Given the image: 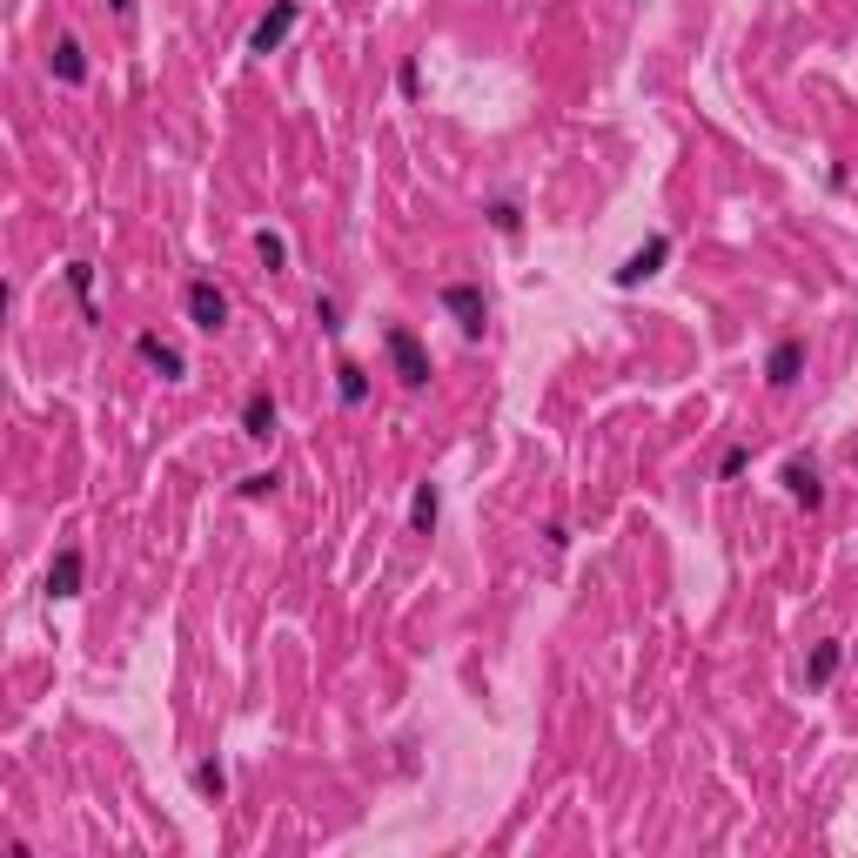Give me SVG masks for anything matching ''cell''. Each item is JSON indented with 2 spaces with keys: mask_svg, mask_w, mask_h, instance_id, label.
<instances>
[{
  "mask_svg": "<svg viewBox=\"0 0 858 858\" xmlns=\"http://www.w3.org/2000/svg\"><path fill=\"white\" fill-rule=\"evenodd\" d=\"M67 289L81 296V315L101 322V309H95V262H67Z\"/></svg>",
  "mask_w": 858,
  "mask_h": 858,
  "instance_id": "14",
  "label": "cell"
},
{
  "mask_svg": "<svg viewBox=\"0 0 858 858\" xmlns=\"http://www.w3.org/2000/svg\"><path fill=\"white\" fill-rule=\"evenodd\" d=\"M443 309L457 315V329H463L470 342L490 329V302H483V289H476V282H443Z\"/></svg>",
  "mask_w": 858,
  "mask_h": 858,
  "instance_id": "5",
  "label": "cell"
},
{
  "mask_svg": "<svg viewBox=\"0 0 858 858\" xmlns=\"http://www.w3.org/2000/svg\"><path fill=\"white\" fill-rule=\"evenodd\" d=\"M744 470H751V450H744V443H731V450L718 457V476H725V483H738Z\"/></svg>",
  "mask_w": 858,
  "mask_h": 858,
  "instance_id": "19",
  "label": "cell"
},
{
  "mask_svg": "<svg viewBox=\"0 0 858 858\" xmlns=\"http://www.w3.org/2000/svg\"><path fill=\"white\" fill-rule=\"evenodd\" d=\"M335 396L350 403V409H356V403H369V376H363L356 363H342V369H335Z\"/></svg>",
  "mask_w": 858,
  "mask_h": 858,
  "instance_id": "17",
  "label": "cell"
},
{
  "mask_svg": "<svg viewBox=\"0 0 858 858\" xmlns=\"http://www.w3.org/2000/svg\"><path fill=\"white\" fill-rule=\"evenodd\" d=\"M182 309H189V322L202 329V335H215V329H228V296L208 282V276H195L189 289H182Z\"/></svg>",
  "mask_w": 858,
  "mask_h": 858,
  "instance_id": "2",
  "label": "cell"
},
{
  "mask_svg": "<svg viewBox=\"0 0 858 858\" xmlns=\"http://www.w3.org/2000/svg\"><path fill=\"white\" fill-rule=\"evenodd\" d=\"M785 496L805 503V510L825 503V483H818V463H812V457H792V463H785Z\"/></svg>",
  "mask_w": 858,
  "mask_h": 858,
  "instance_id": "10",
  "label": "cell"
},
{
  "mask_svg": "<svg viewBox=\"0 0 858 858\" xmlns=\"http://www.w3.org/2000/svg\"><path fill=\"white\" fill-rule=\"evenodd\" d=\"M437 517H443L437 483H416V496H409V530H416V537H437Z\"/></svg>",
  "mask_w": 858,
  "mask_h": 858,
  "instance_id": "13",
  "label": "cell"
},
{
  "mask_svg": "<svg viewBox=\"0 0 858 858\" xmlns=\"http://www.w3.org/2000/svg\"><path fill=\"white\" fill-rule=\"evenodd\" d=\"M242 437L248 443H269L276 437V396L269 389H248L242 396Z\"/></svg>",
  "mask_w": 858,
  "mask_h": 858,
  "instance_id": "9",
  "label": "cell"
},
{
  "mask_svg": "<svg viewBox=\"0 0 858 858\" xmlns=\"http://www.w3.org/2000/svg\"><path fill=\"white\" fill-rule=\"evenodd\" d=\"M108 8H115V14H135V0H108Z\"/></svg>",
  "mask_w": 858,
  "mask_h": 858,
  "instance_id": "23",
  "label": "cell"
},
{
  "mask_svg": "<svg viewBox=\"0 0 858 858\" xmlns=\"http://www.w3.org/2000/svg\"><path fill=\"white\" fill-rule=\"evenodd\" d=\"M851 470H858V450H851Z\"/></svg>",
  "mask_w": 858,
  "mask_h": 858,
  "instance_id": "24",
  "label": "cell"
},
{
  "mask_svg": "<svg viewBox=\"0 0 858 858\" xmlns=\"http://www.w3.org/2000/svg\"><path fill=\"white\" fill-rule=\"evenodd\" d=\"M195 792H202L208 805L228 798V771H222V758H202V764H195Z\"/></svg>",
  "mask_w": 858,
  "mask_h": 858,
  "instance_id": "15",
  "label": "cell"
},
{
  "mask_svg": "<svg viewBox=\"0 0 858 858\" xmlns=\"http://www.w3.org/2000/svg\"><path fill=\"white\" fill-rule=\"evenodd\" d=\"M296 21H302V0H276V8L248 28V54H276V47L296 34Z\"/></svg>",
  "mask_w": 858,
  "mask_h": 858,
  "instance_id": "3",
  "label": "cell"
},
{
  "mask_svg": "<svg viewBox=\"0 0 858 858\" xmlns=\"http://www.w3.org/2000/svg\"><path fill=\"white\" fill-rule=\"evenodd\" d=\"M396 88H403V95H409V101H416V95H422V67H416V61H403V67H396Z\"/></svg>",
  "mask_w": 858,
  "mask_h": 858,
  "instance_id": "21",
  "label": "cell"
},
{
  "mask_svg": "<svg viewBox=\"0 0 858 858\" xmlns=\"http://www.w3.org/2000/svg\"><path fill=\"white\" fill-rule=\"evenodd\" d=\"M276 490H282V470H248V476H242V496H248V503H262V496H276Z\"/></svg>",
  "mask_w": 858,
  "mask_h": 858,
  "instance_id": "18",
  "label": "cell"
},
{
  "mask_svg": "<svg viewBox=\"0 0 858 858\" xmlns=\"http://www.w3.org/2000/svg\"><path fill=\"white\" fill-rule=\"evenodd\" d=\"M255 255H262V269H269V276L289 269V242H282L276 228H255Z\"/></svg>",
  "mask_w": 858,
  "mask_h": 858,
  "instance_id": "16",
  "label": "cell"
},
{
  "mask_svg": "<svg viewBox=\"0 0 858 858\" xmlns=\"http://www.w3.org/2000/svg\"><path fill=\"white\" fill-rule=\"evenodd\" d=\"M490 222H496L503 235H517V222H524V215H517V202H496V208H490Z\"/></svg>",
  "mask_w": 858,
  "mask_h": 858,
  "instance_id": "22",
  "label": "cell"
},
{
  "mask_svg": "<svg viewBox=\"0 0 858 858\" xmlns=\"http://www.w3.org/2000/svg\"><path fill=\"white\" fill-rule=\"evenodd\" d=\"M81 550L67 544V550H54V564H47V597H81Z\"/></svg>",
  "mask_w": 858,
  "mask_h": 858,
  "instance_id": "11",
  "label": "cell"
},
{
  "mask_svg": "<svg viewBox=\"0 0 858 858\" xmlns=\"http://www.w3.org/2000/svg\"><path fill=\"white\" fill-rule=\"evenodd\" d=\"M315 322H322V335H342V302H335V296H315Z\"/></svg>",
  "mask_w": 858,
  "mask_h": 858,
  "instance_id": "20",
  "label": "cell"
},
{
  "mask_svg": "<svg viewBox=\"0 0 858 858\" xmlns=\"http://www.w3.org/2000/svg\"><path fill=\"white\" fill-rule=\"evenodd\" d=\"M47 74L61 81V88H81V81H88V47H81L74 34H61L54 54H47Z\"/></svg>",
  "mask_w": 858,
  "mask_h": 858,
  "instance_id": "8",
  "label": "cell"
},
{
  "mask_svg": "<svg viewBox=\"0 0 858 858\" xmlns=\"http://www.w3.org/2000/svg\"><path fill=\"white\" fill-rule=\"evenodd\" d=\"M838 664H845V644H838V637H825V644L805 657V691H825V684L838 677Z\"/></svg>",
  "mask_w": 858,
  "mask_h": 858,
  "instance_id": "12",
  "label": "cell"
},
{
  "mask_svg": "<svg viewBox=\"0 0 858 858\" xmlns=\"http://www.w3.org/2000/svg\"><path fill=\"white\" fill-rule=\"evenodd\" d=\"M798 376H805V335L771 342V356H764V383H771V389H792Z\"/></svg>",
  "mask_w": 858,
  "mask_h": 858,
  "instance_id": "7",
  "label": "cell"
},
{
  "mask_svg": "<svg viewBox=\"0 0 858 858\" xmlns=\"http://www.w3.org/2000/svg\"><path fill=\"white\" fill-rule=\"evenodd\" d=\"M383 350H389V369H396V383H403V389H422L429 376H437V369H429L422 335H416L409 322H389V329H383Z\"/></svg>",
  "mask_w": 858,
  "mask_h": 858,
  "instance_id": "1",
  "label": "cell"
},
{
  "mask_svg": "<svg viewBox=\"0 0 858 858\" xmlns=\"http://www.w3.org/2000/svg\"><path fill=\"white\" fill-rule=\"evenodd\" d=\"M664 262H671V235H651L644 248H631L624 262H618V276H611V282H618V289H644Z\"/></svg>",
  "mask_w": 858,
  "mask_h": 858,
  "instance_id": "4",
  "label": "cell"
},
{
  "mask_svg": "<svg viewBox=\"0 0 858 858\" xmlns=\"http://www.w3.org/2000/svg\"><path fill=\"white\" fill-rule=\"evenodd\" d=\"M135 356H141L161 383H182V376H189V356L175 350V342H161L154 329H141V335H135Z\"/></svg>",
  "mask_w": 858,
  "mask_h": 858,
  "instance_id": "6",
  "label": "cell"
}]
</instances>
